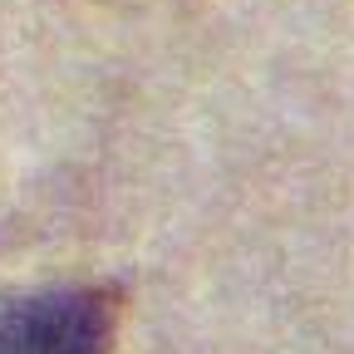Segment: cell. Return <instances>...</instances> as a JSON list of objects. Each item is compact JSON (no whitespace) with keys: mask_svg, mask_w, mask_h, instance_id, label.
Masks as SVG:
<instances>
[{"mask_svg":"<svg viewBox=\"0 0 354 354\" xmlns=\"http://www.w3.org/2000/svg\"><path fill=\"white\" fill-rule=\"evenodd\" d=\"M123 300L113 286H35L0 295V354H113Z\"/></svg>","mask_w":354,"mask_h":354,"instance_id":"6da1fadb","label":"cell"}]
</instances>
